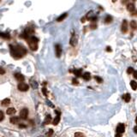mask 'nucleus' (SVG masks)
Returning <instances> with one entry per match:
<instances>
[{"label": "nucleus", "mask_w": 137, "mask_h": 137, "mask_svg": "<svg viewBox=\"0 0 137 137\" xmlns=\"http://www.w3.org/2000/svg\"><path fill=\"white\" fill-rule=\"evenodd\" d=\"M130 98H131V96H130V94L129 93H126L125 95H123V99L125 102H129L130 101Z\"/></svg>", "instance_id": "nucleus-15"}, {"label": "nucleus", "mask_w": 137, "mask_h": 137, "mask_svg": "<svg viewBox=\"0 0 137 137\" xmlns=\"http://www.w3.org/2000/svg\"><path fill=\"white\" fill-rule=\"evenodd\" d=\"M77 42H78L77 36L75 34H73L72 36H71V38H70V41H69V43H70V45H72V46H75V45H77Z\"/></svg>", "instance_id": "nucleus-5"}, {"label": "nucleus", "mask_w": 137, "mask_h": 137, "mask_svg": "<svg viewBox=\"0 0 137 137\" xmlns=\"http://www.w3.org/2000/svg\"><path fill=\"white\" fill-rule=\"evenodd\" d=\"M66 17H67V13H64V14H63V15H61L59 17H58V19H57V21H64V19H65Z\"/></svg>", "instance_id": "nucleus-18"}, {"label": "nucleus", "mask_w": 137, "mask_h": 137, "mask_svg": "<svg viewBox=\"0 0 137 137\" xmlns=\"http://www.w3.org/2000/svg\"><path fill=\"white\" fill-rule=\"evenodd\" d=\"M56 114H57V116H56L55 119H54V121H53L54 125H57V124H58V122H59V121H60V112H59V111H56Z\"/></svg>", "instance_id": "nucleus-11"}, {"label": "nucleus", "mask_w": 137, "mask_h": 137, "mask_svg": "<svg viewBox=\"0 0 137 137\" xmlns=\"http://www.w3.org/2000/svg\"><path fill=\"white\" fill-rule=\"evenodd\" d=\"M34 33V28H27L25 29V31H24V33L22 34V35H21V37H22V38H25L26 39H28L29 37L33 36Z\"/></svg>", "instance_id": "nucleus-3"}, {"label": "nucleus", "mask_w": 137, "mask_h": 137, "mask_svg": "<svg viewBox=\"0 0 137 137\" xmlns=\"http://www.w3.org/2000/svg\"><path fill=\"white\" fill-rule=\"evenodd\" d=\"M133 1H135V0H133Z\"/></svg>", "instance_id": "nucleus-39"}, {"label": "nucleus", "mask_w": 137, "mask_h": 137, "mask_svg": "<svg viewBox=\"0 0 137 137\" xmlns=\"http://www.w3.org/2000/svg\"><path fill=\"white\" fill-rule=\"evenodd\" d=\"M10 53L15 58H21L27 54V50L22 45H10Z\"/></svg>", "instance_id": "nucleus-1"}, {"label": "nucleus", "mask_w": 137, "mask_h": 137, "mask_svg": "<svg viewBox=\"0 0 137 137\" xmlns=\"http://www.w3.org/2000/svg\"><path fill=\"white\" fill-rule=\"evenodd\" d=\"M130 86H131V88H132L133 90H136L137 89V82L135 81H132L130 82Z\"/></svg>", "instance_id": "nucleus-19"}, {"label": "nucleus", "mask_w": 137, "mask_h": 137, "mask_svg": "<svg viewBox=\"0 0 137 137\" xmlns=\"http://www.w3.org/2000/svg\"><path fill=\"white\" fill-rule=\"evenodd\" d=\"M55 50H56V56L58 57V58H60V56L62 54V47L60 45H56L55 46Z\"/></svg>", "instance_id": "nucleus-8"}, {"label": "nucleus", "mask_w": 137, "mask_h": 137, "mask_svg": "<svg viewBox=\"0 0 137 137\" xmlns=\"http://www.w3.org/2000/svg\"><path fill=\"white\" fill-rule=\"evenodd\" d=\"M72 83L74 84V85H78V84H79V82H78V81H77L76 78H73V79H72Z\"/></svg>", "instance_id": "nucleus-28"}, {"label": "nucleus", "mask_w": 137, "mask_h": 137, "mask_svg": "<svg viewBox=\"0 0 137 137\" xmlns=\"http://www.w3.org/2000/svg\"><path fill=\"white\" fill-rule=\"evenodd\" d=\"M4 112H3V111H0V122H1V121H2V120L4 119Z\"/></svg>", "instance_id": "nucleus-29"}, {"label": "nucleus", "mask_w": 137, "mask_h": 137, "mask_svg": "<svg viewBox=\"0 0 137 137\" xmlns=\"http://www.w3.org/2000/svg\"><path fill=\"white\" fill-rule=\"evenodd\" d=\"M51 115H47L45 119V122H44V124H48L51 122Z\"/></svg>", "instance_id": "nucleus-20"}, {"label": "nucleus", "mask_w": 137, "mask_h": 137, "mask_svg": "<svg viewBox=\"0 0 137 137\" xmlns=\"http://www.w3.org/2000/svg\"><path fill=\"white\" fill-rule=\"evenodd\" d=\"M135 122H136V124H137V117L135 118Z\"/></svg>", "instance_id": "nucleus-38"}, {"label": "nucleus", "mask_w": 137, "mask_h": 137, "mask_svg": "<svg viewBox=\"0 0 137 137\" xmlns=\"http://www.w3.org/2000/svg\"><path fill=\"white\" fill-rule=\"evenodd\" d=\"M124 130H125V126H124L123 123H119L117 125V134H121L122 135V133L124 132Z\"/></svg>", "instance_id": "nucleus-7"}, {"label": "nucleus", "mask_w": 137, "mask_h": 137, "mask_svg": "<svg viewBox=\"0 0 137 137\" xmlns=\"http://www.w3.org/2000/svg\"><path fill=\"white\" fill-rule=\"evenodd\" d=\"M127 10H128V11H130V12H134L135 11V5L133 4H128V5H127Z\"/></svg>", "instance_id": "nucleus-13"}, {"label": "nucleus", "mask_w": 137, "mask_h": 137, "mask_svg": "<svg viewBox=\"0 0 137 137\" xmlns=\"http://www.w3.org/2000/svg\"><path fill=\"white\" fill-rule=\"evenodd\" d=\"M19 127L20 128H25V125H24V124H19Z\"/></svg>", "instance_id": "nucleus-35"}, {"label": "nucleus", "mask_w": 137, "mask_h": 137, "mask_svg": "<svg viewBox=\"0 0 137 137\" xmlns=\"http://www.w3.org/2000/svg\"><path fill=\"white\" fill-rule=\"evenodd\" d=\"M0 1H1V0H0Z\"/></svg>", "instance_id": "nucleus-40"}, {"label": "nucleus", "mask_w": 137, "mask_h": 137, "mask_svg": "<svg viewBox=\"0 0 137 137\" xmlns=\"http://www.w3.org/2000/svg\"><path fill=\"white\" fill-rule=\"evenodd\" d=\"M133 75H134V77H135V79H137V71H134V73H133Z\"/></svg>", "instance_id": "nucleus-33"}, {"label": "nucleus", "mask_w": 137, "mask_h": 137, "mask_svg": "<svg viewBox=\"0 0 137 137\" xmlns=\"http://www.w3.org/2000/svg\"><path fill=\"white\" fill-rule=\"evenodd\" d=\"M134 68H131V67H129V68H128V69H127V72H128V74H131V73H134Z\"/></svg>", "instance_id": "nucleus-27"}, {"label": "nucleus", "mask_w": 137, "mask_h": 137, "mask_svg": "<svg viewBox=\"0 0 137 137\" xmlns=\"http://www.w3.org/2000/svg\"><path fill=\"white\" fill-rule=\"evenodd\" d=\"M15 112V110L14 109V108H12V107L7 109V111H6V113L8 114V115H12V114H14Z\"/></svg>", "instance_id": "nucleus-17"}, {"label": "nucleus", "mask_w": 137, "mask_h": 137, "mask_svg": "<svg viewBox=\"0 0 137 137\" xmlns=\"http://www.w3.org/2000/svg\"><path fill=\"white\" fill-rule=\"evenodd\" d=\"M49 132H50L49 134H47V136H49V135H51V134H52V132H53V130H52V129H51V130H50Z\"/></svg>", "instance_id": "nucleus-34"}, {"label": "nucleus", "mask_w": 137, "mask_h": 137, "mask_svg": "<svg viewBox=\"0 0 137 137\" xmlns=\"http://www.w3.org/2000/svg\"><path fill=\"white\" fill-rule=\"evenodd\" d=\"M106 51H111V47H110V46H108V47H107V48H106Z\"/></svg>", "instance_id": "nucleus-37"}, {"label": "nucleus", "mask_w": 137, "mask_h": 137, "mask_svg": "<svg viewBox=\"0 0 137 137\" xmlns=\"http://www.w3.org/2000/svg\"><path fill=\"white\" fill-rule=\"evenodd\" d=\"M75 137H85V135L81 132H76L75 134Z\"/></svg>", "instance_id": "nucleus-25"}, {"label": "nucleus", "mask_w": 137, "mask_h": 137, "mask_svg": "<svg viewBox=\"0 0 137 137\" xmlns=\"http://www.w3.org/2000/svg\"><path fill=\"white\" fill-rule=\"evenodd\" d=\"M74 74L75 75V76H77V77H80V76H81V69H74V70L72 71Z\"/></svg>", "instance_id": "nucleus-14"}, {"label": "nucleus", "mask_w": 137, "mask_h": 137, "mask_svg": "<svg viewBox=\"0 0 137 137\" xmlns=\"http://www.w3.org/2000/svg\"><path fill=\"white\" fill-rule=\"evenodd\" d=\"M28 43V45H29V48L32 51H36L38 49V42L39 39L34 36H31L29 37L28 39H27Z\"/></svg>", "instance_id": "nucleus-2"}, {"label": "nucleus", "mask_w": 137, "mask_h": 137, "mask_svg": "<svg viewBox=\"0 0 137 137\" xmlns=\"http://www.w3.org/2000/svg\"><path fill=\"white\" fill-rule=\"evenodd\" d=\"M19 117H13L10 118V122L11 123H18L19 122Z\"/></svg>", "instance_id": "nucleus-16"}, {"label": "nucleus", "mask_w": 137, "mask_h": 137, "mask_svg": "<svg viewBox=\"0 0 137 137\" xmlns=\"http://www.w3.org/2000/svg\"><path fill=\"white\" fill-rule=\"evenodd\" d=\"M134 131H135V134H137V126H135V128H134Z\"/></svg>", "instance_id": "nucleus-36"}, {"label": "nucleus", "mask_w": 137, "mask_h": 137, "mask_svg": "<svg viewBox=\"0 0 137 137\" xmlns=\"http://www.w3.org/2000/svg\"><path fill=\"white\" fill-rule=\"evenodd\" d=\"M95 80H96L98 82H99V83H102V82H103L102 78H100L99 76H95Z\"/></svg>", "instance_id": "nucleus-26"}, {"label": "nucleus", "mask_w": 137, "mask_h": 137, "mask_svg": "<svg viewBox=\"0 0 137 137\" xmlns=\"http://www.w3.org/2000/svg\"><path fill=\"white\" fill-rule=\"evenodd\" d=\"M17 88H18V89L20 90V91H21V92H26V91H28V84L24 83V82H20L19 84H18V86H17Z\"/></svg>", "instance_id": "nucleus-4"}, {"label": "nucleus", "mask_w": 137, "mask_h": 137, "mask_svg": "<svg viewBox=\"0 0 137 137\" xmlns=\"http://www.w3.org/2000/svg\"><path fill=\"white\" fill-rule=\"evenodd\" d=\"M10 103V100L9 98H4V100L2 101V105H7Z\"/></svg>", "instance_id": "nucleus-23"}, {"label": "nucleus", "mask_w": 137, "mask_h": 137, "mask_svg": "<svg viewBox=\"0 0 137 137\" xmlns=\"http://www.w3.org/2000/svg\"><path fill=\"white\" fill-rule=\"evenodd\" d=\"M15 79L17 80V81H24V76L23 75H21V73H15Z\"/></svg>", "instance_id": "nucleus-10"}, {"label": "nucleus", "mask_w": 137, "mask_h": 137, "mask_svg": "<svg viewBox=\"0 0 137 137\" xmlns=\"http://www.w3.org/2000/svg\"><path fill=\"white\" fill-rule=\"evenodd\" d=\"M4 74H5V70L2 67H0V75H4Z\"/></svg>", "instance_id": "nucleus-31"}, {"label": "nucleus", "mask_w": 137, "mask_h": 137, "mask_svg": "<svg viewBox=\"0 0 137 137\" xmlns=\"http://www.w3.org/2000/svg\"><path fill=\"white\" fill-rule=\"evenodd\" d=\"M0 37H2V38H4V39H10V35L8 34H0Z\"/></svg>", "instance_id": "nucleus-24"}, {"label": "nucleus", "mask_w": 137, "mask_h": 137, "mask_svg": "<svg viewBox=\"0 0 137 137\" xmlns=\"http://www.w3.org/2000/svg\"><path fill=\"white\" fill-rule=\"evenodd\" d=\"M42 93L45 94V96H47V93H46V89H45V88H43V89H42Z\"/></svg>", "instance_id": "nucleus-32"}, {"label": "nucleus", "mask_w": 137, "mask_h": 137, "mask_svg": "<svg viewBox=\"0 0 137 137\" xmlns=\"http://www.w3.org/2000/svg\"><path fill=\"white\" fill-rule=\"evenodd\" d=\"M130 26H131V28H132V29H136V28H137L136 21H131Z\"/></svg>", "instance_id": "nucleus-21"}, {"label": "nucleus", "mask_w": 137, "mask_h": 137, "mask_svg": "<svg viewBox=\"0 0 137 137\" xmlns=\"http://www.w3.org/2000/svg\"><path fill=\"white\" fill-rule=\"evenodd\" d=\"M121 30H122V33H127L128 32V22H127L126 20H124L122 23V27H121Z\"/></svg>", "instance_id": "nucleus-9"}, {"label": "nucleus", "mask_w": 137, "mask_h": 137, "mask_svg": "<svg viewBox=\"0 0 137 137\" xmlns=\"http://www.w3.org/2000/svg\"><path fill=\"white\" fill-rule=\"evenodd\" d=\"M81 76H82V78H83L85 81H89L90 78H91V75H90L89 72H85Z\"/></svg>", "instance_id": "nucleus-12"}, {"label": "nucleus", "mask_w": 137, "mask_h": 137, "mask_svg": "<svg viewBox=\"0 0 137 137\" xmlns=\"http://www.w3.org/2000/svg\"><path fill=\"white\" fill-rule=\"evenodd\" d=\"M28 110L26 109V108L22 109L21 111V112H20V117L21 119H26V118L28 117Z\"/></svg>", "instance_id": "nucleus-6"}, {"label": "nucleus", "mask_w": 137, "mask_h": 137, "mask_svg": "<svg viewBox=\"0 0 137 137\" xmlns=\"http://www.w3.org/2000/svg\"><path fill=\"white\" fill-rule=\"evenodd\" d=\"M90 27H91L92 29H95V28H96V23H95V22H93V23L90 25Z\"/></svg>", "instance_id": "nucleus-30"}, {"label": "nucleus", "mask_w": 137, "mask_h": 137, "mask_svg": "<svg viewBox=\"0 0 137 137\" xmlns=\"http://www.w3.org/2000/svg\"><path fill=\"white\" fill-rule=\"evenodd\" d=\"M111 21H112V17H111V15H107V16L105 17V23H110V22H111Z\"/></svg>", "instance_id": "nucleus-22"}]
</instances>
